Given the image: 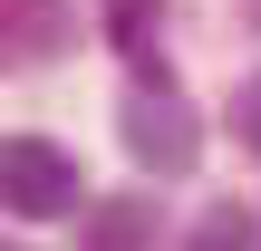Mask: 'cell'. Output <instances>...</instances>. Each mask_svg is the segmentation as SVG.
Masks as SVG:
<instances>
[{
	"label": "cell",
	"mask_w": 261,
	"mask_h": 251,
	"mask_svg": "<svg viewBox=\"0 0 261 251\" xmlns=\"http://www.w3.org/2000/svg\"><path fill=\"white\" fill-rule=\"evenodd\" d=\"M97 10H107V48L136 77H155L165 68V0H97Z\"/></svg>",
	"instance_id": "obj_4"
},
{
	"label": "cell",
	"mask_w": 261,
	"mask_h": 251,
	"mask_svg": "<svg viewBox=\"0 0 261 251\" xmlns=\"http://www.w3.org/2000/svg\"><path fill=\"white\" fill-rule=\"evenodd\" d=\"M87 251H155V203L145 193H116L87 213Z\"/></svg>",
	"instance_id": "obj_5"
},
{
	"label": "cell",
	"mask_w": 261,
	"mask_h": 251,
	"mask_svg": "<svg viewBox=\"0 0 261 251\" xmlns=\"http://www.w3.org/2000/svg\"><path fill=\"white\" fill-rule=\"evenodd\" d=\"M77 155L48 145V135H0V213L19 222H68L77 213Z\"/></svg>",
	"instance_id": "obj_1"
},
{
	"label": "cell",
	"mask_w": 261,
	"mask_h": 251,
	"mask_svg": "<svg viewBox=\"0 0 261 251\" xmlns=\"http://www.w3.org/2000/svg\"><path fill=\"white\" fill-rule=\"evenodd\" d=\"M184 251H252V222H242L232 203H213V213H203V222L184 232Z\"/></svg>",
	"instance_id": "obj_6"
},
{
	"label": "cell",
	"mask_w": 261,
	"mask_h": 251,
	"mask_svg": "<svg viewBox=\"0 0 261 251\" xmlns=\"http://www.w3.org/2000/svg\"><path fill=\"white\" fill-rule=\"evenodd\" d=\"M232 126H242V145H252V155H261V68H252V77H242V97H232Z\"/></svg>",
	"instance_id": "obj_7"
},
{
	"label": "cell",
	"mask_w": 261,
	"mask_h": 251,
	"mask_svg": "<svg viewBox=\"0 0 261 251\" xmlns=\"http://www.w3.org/2000/svg\"><path fill=\"white\" fill-rule=\"evenodd\" d=\"M116 135H126V155L145 174H194V155H203V126H194V106L174 87H136L116 106Z\"/></svg>",
	"instance_id": "obj_2"
},
{
	"label": "cell",
	"mask_w": 261,
	"mask_h": 251,
	"mask_svg": "<svg viewBox=\"0 0 261 251\" xmlns=\"http://www.w3.org/2000/svg\"><path fill=\"white\" fill-rule=\"evenodd\" d=\"M68 39H77L68 0H0V68H48L68 58Z\"/></svg>",
	"instance_id": "obj_3"
}]
</instances>
